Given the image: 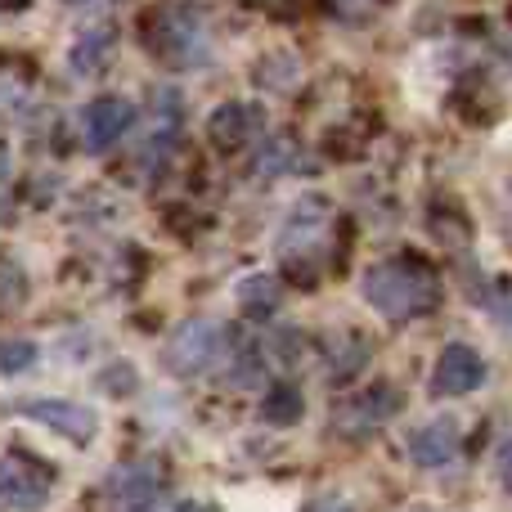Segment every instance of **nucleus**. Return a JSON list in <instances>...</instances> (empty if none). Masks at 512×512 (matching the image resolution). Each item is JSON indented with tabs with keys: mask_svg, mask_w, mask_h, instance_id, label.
<instances>
[{
	"mask_svg": "<svg viewBox=\"0 0 512 512\" xmlns=\"http://www.w3.org/2000/svg\"><path fill=\"white\" fill-rule=\"evenodd\" d=\"M364 301L378 310L391 324H405L414 315H427L441 301V279L427 261L418 256H391V261H378L364 270Z\"/></svg>",
	"mask_w": 512,
	"mask_h": 512,
	"instance_id": "nucleus-1",
	"label": "nucleus"
},
{
	"mask_svg": "<svg viewBox=\"0 0 512 512\" xmlns=\"http://www.w3.org/2000/svg\"><path fill=\"white\" fill-rule=\"evenodd\" d=\"M230 355V333L216 319H185L162 346V369L176 378H203Z\"/></svg>",
	"mask_w": 512,
	"mask_h": 512,
	"instance_id": "nucleus-2",
	"label": "nucleus"
},
{
	"mask_svg": "<svg viewBox=\"0 0 512 512\" xmlns=\"http://www.w3.org/2000/svg\"><path fill=\"white\" fill-rule=\"evenodd\" d=\"M59 481L54 463H45L32 450H5L0 454V508L9 512H41L50 504V490Z\"/></svg>",
	"mask_w": 512,
	"mask_h": 512,
	"instance_id": "nucleus-3",
	"label": "nucleus"
},
{
	"mask_svg": "<svg viewBox=\"0 0 512 512\" xmlns=\"http://www.w3.org/2000/svg\"><path fill=\"white\" fill-rule=\"evenodd\" d=\"M14 414L32 418V423L50 427V432L68 436L72 445H90L99 436V414L90 405H77V400H18Z\"/></svg>",
	"mask_w": 512,
	"mask_h": 512,
	"instance_id": "nucleus-4",
	"label": "nucleus"
},
{
	"mask_svg": "<svg viewBox=\"0 0 512 512\" xmlns=\"http://www.w3.org/2000/svg\"><path fill=\"white\" fill-rule=\"evenodd\" d=\"M328 221H333V207H328L324 198H301V203H292V212L283 216V225H279V261L292 265L315 252Z\"/></svg>",
	"mask_w": 512,
	"mask_h": 512,
	"instance_id": "nucleus-5",
	"label": "nucleus"
},
{
	"mask_svg": "<svg viewBox=\"0 0 512 512\" xmlns=\"http://www.w3.org/2000/svg\"><path fill=\"white\" fill-rule=\"evenodd\" d=\"M481 382H486V360H481V351L468 342H450L432 369V396H441V400L472 396Z\"/></svg>",
	"mask_w": 512,
	"mask_h": 512,
	"instance_id": "nucleus-6",
	"label": "nucleus"
},
{
	"mask_svg": "<svg viewBox=\"0 0 512 512\" xmlns=\"http://www.w3.org/2000/svg\"><path fill=\"white\" fill-rule=\"evenodd\" d=\"M400 405H405V400H400V391L382 382V387L355 391V396L333 414V423H337V432H342V436H369V432H378L391 414H400Z\"/></svg>",
	"mask_w": 512,
	"mask_h": 512,
	"instance_id": "nucleus-7",
	"label": "nucleus"
},
{
	"mask_svg": "<svg viewBox=\"0 0 512 512\" xmlns=\"http://www.w3.org/2000/svg\"><path fill=\"white\" fill-rule=\"evenodd\" d=\"M135 122V104L122 95H99L95 104L81 113V140L90 153H108Z\"/></svg>",
	"mask_w": 512,
	"mask_h": 512,
	"instance_id": "nucleus-8",
	"label": "nucleus"
},
{
	"mask_svg": "<svg viewBox=\"0 0 512 512\" xmlns=\"http://www.w3.org/2000/svg\"><path fill=\"white\" fill-rule=\"evenodd\" d=\"M104 495L113 512H153V499L162 495V477L153 463H126L108 477Z\"/></svg>",
	"mask_w": 512,
	"mask_h": 512,
	"instance_id": "nucleus-9",
	"label": "nucleus"
},
{
	"mask_svg": "<svg viewBox=\"0 0 512 512\" xmlns=\"http://www.w3.org/2000/svg\"><path fill=\"white\" fill-rule=\"evenodd\" d=\"M261 126H265L261 108L230 99V104H221L212 117H207V140H212L221 153H234V149H248L256 135H261Z\"/></svg>",
	"mask_w": 512,
	"mask_h": 512,
	"instance_id": "nucleus-10",
	"label": "nucleus"
},
{
	"mask_svg": "<svg viewBox=\"0 0 512 512\" xmlns=\"http://www.w3.org/2000/svg\"><path fill=\"white\" fill-rule=\"evenodd\" d=\"M459 445H463L459 423H454V418H436V423L418 427V432L409 436V459H414L418 468H445V463H454Z\"/></svg>",
	"mask_w": 512,
	"mask_h": 512,
	"instance_id": "nucleus-11",
	"label": "nucleus"
},
{
	"mask_svg": "<svg viewBox=\"0 0 512 512\" xmlns=\"http://www.w3.org/2000/svg\"><path fill=\"white\" fill-rule=\"evenodd\" d=\"M117 50V27H86V32L77 36V45H72L68 54V68L77 72V77H90V72H104L108 59H113Z\"/></svg>",
	"mask_w": 512,
	"mask_h": 512,
	"instance_id": "nucleus-12",
	"label": "nucleus"
},
{
	"mask_svg": "<svg viewBox=\"0 0 512 512\" xmlns=\"http://www.w3.org/2000/svg\"><path fill=\"white\" fill-rule=\"evenodd\" d=\"M301 391L297 387H274L270 396L261 400V418L265 423H274V427H292L301 418Z\"/></svg>",
	"mask_w": 512,
	"mask_h": 512,
	"instance_id": "nucleus-13",
	"label": "nucleus"
},
{
	"mask_svg": "<svg viewBox=\"0 0 512 512\" xmlns=\"http://www.w3.org/2000/svg\"><path fill=\"white\" fill-rule=\"evenodd\" d=\"M288 162H292V140H288V135H270L252 171H256V176H261V180H270V171H274V176H279V171L288 167Z\"/></svg>",
	"mask_w": 512,
	"mask_h": 512,
	"instance_id": "nucleus-14",
	"label": "nucleus"
},
{
	"mask_svg": "<svg viewBox=\"0 0 512 512\" xmlns=\"http://www.w3.org/2000/svg\"><path fill=\"white\" fill-rule=\"evenodd\" d=\"M239 301L248 310H274V301H279V288H274V279H261V274H256V279H248L239 288Z\"/></svg>",
	"mask_w": 512,
	"mask_h": 512,
	"instance_id": "nucleus-15",
	"label": "nucleus"
},
{
	"mask_svg": "<svg viewBox=\"0 0 512 512\" xmlns=\"http://www.w3.org/2000/svg\"><path fill=\"white\" fill-rule=\"evenodd\" d=\"M36 364V346L32 342H0V373H18Z\"/></svg>",
	"mask_w": 512,
	"mask_h": 512,
	"instance_id": "nucleus-16",
	"label": "nucleus"
},
{
	"mask_svg": "<svg viewBox=\"0 0 512 512\" xmlns=\"http://www.w3.org/2000/svg\"><path fill=\"white\" fill-rule=\"evenodd\" d=\"M9 189H14V153L0 140V212H5V203H9Z\"/></svg>",
	"mask_w": 512,
	"mask_h": 512,
	"instance_id": "nucleus-17",
	"label": "nucleus"
},
{
	"mask_svg": "<svg viewBox=\"0 0 512 512\" xmlns=\"http://www.w3.org/2000/svg\"><path fill=\"white\" fill-rule=\"evenodd\" d=\"M495 468H499V481H504V490L512 495V441L499 445V459H495Z\"/></svg>",
	"mask_w": 512,
	"mask_h": 512,
	"instance_id": "nucleus-18",
	"label": "nucleus"
},
{
	"mask_svg": "<svg viewBox=\"0 0 512 512\" xmlns=\"http://www.w3.org/2000/svg\"><path fill=\"white\" fill-rule=\"evenodd\" d=\"M153 512H216V508L198 504V499H167V504H158Z\"/></svg>",
	"mask_w": 512,
	"mask_h": 512,
	"instance_id": "nucleus-19",
	"label": "nucleus"
},
{
	"mask_svg": "<svg viewBox=\"0 0 512 512\" xmlns=\"http://www.w3.org/2000/svg\"><path fill=\"white\" fill-rule=\"evenodd\" d=\"M306 512H351V504H346V499H337V495H324L319 504H310Z\"/></svg>",
	"mask_w": 512,
	"mask_h": 512,
	"instance_id": "nucleus-20",
	"label": "nucleus"
}]
</instances>
